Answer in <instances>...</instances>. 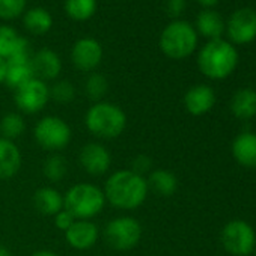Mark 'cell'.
<instances>
[{"label":"cell","instance_id":"6da1fadb","mask_svg":"<svg viewBox=\"0 0 256 256\" xmlns=\"http://www.w3.org/2000/svg\"><path fill=\"white\" fill-rule=\"evenodd\" d=\"M106 202L118 210H136L148 196L146 178L138 175L132 169L116 170L108 176L104 186Z\"/></svg>","mask_w":256,"mask_h":256},{"label":"cell","instance_id":"7a4b0ae2","mask_svg":"<svg viewBox=\"0 0 256 256\" xmlns=\"http://www.w3.org/2000/svg\"><path fill=\"white\" fill-rule=\"evenodd\" d=\"M238 65V52L234 44L222 38L208 41L198 54L199 71L211 80L229 77Z\"/></svg>","mask_w":256,"mask_h":256},{"label":"cell","instance_id":"3957f363","mask_svg":"<svg viewBox=\"0 0 256 256\" xmlns=\"http://www.w3.org/2000/svg\"><path fill=\"white\" fill-rule=\"evenodd\" d=\"M84 124L95 138L112 140L124 133L126 126V114L113 102L98 101L86 112Z\"/></svg>","mask_w":256,"mask_h":256},{"label":"cell","instance_id":"277c9868","mask_svg":"<svg viewBox=\"0 0 256 256\" xmlns=\"http://www.w3.org/2000/svg\"><path fill=\"white\" fill-rule=\"evenodd\" d=\"M199 35L188 22L172 20L160 34L158 47L162 53L174 60H182L192 56L198 47Z\"/></svg>","mask_w":256,"mask_h":256},{"label":"cell","instance_id":"5b68a950","mask_svg":"<svg viewBox=\"0 0 256 256\" xmlns=\"http://www.w3.org/2000/svg\"><path fill=\"white\" fill-rule=\"evenodd\" d=\"M104 205V192L89 182L74 184L64 194V208L70 211L76 220H89L98 216Z\"/></svg>","mask_w":256,"mask_h":256},{"label":"cell","instance_id":"8992f818","mask_svg":"<svg viewBox=\"0 0 256 256\" xmlns=\"http://www.w3.org/2000/svg\"><path fill=\"white\" fill-rule=\"evenodd\" d=\"M34 138L42 150L58 152L70 145L72 134L70 125L62 118L44 116L34 128Z\"/></svg>","mask_w":256,"mask_h":256},{"label":"cell","instance_id":"52a82bcc","mask_svg":"<svg viewBox=\"0 0 256 256\" xmlns=\"http://www.w3.org/2000/svg\"><path fill=\"white\" fill-rule=\"evenodd\" d=\"M104 240L114 250H130L142 238V224L134 217H116L104 228Z\"/></svg>","mask_w":256,"mask_h":256},{"label":"cell","instance_id":"ba28073f","mask_svg":"<svg viewBox=\"0 0 256 256\" xmlns=\"http://www.w3.org/2000/svg\"><path fill=\"white\" fill-rule=\"evenodd\" d=\"M222 244L234 256H247L253 252L256 235L253 228L244 220H232L222 230Z\"/></svg>","mask_w":256,"mask_h":256},{"label":"cell","instance_id":"9c48e42d","mask_svg":"<svg viewBox=\"0 0 256 256\" xmlns=\"http://www.w3.org/2000/svg\"><path fill=\"white\" fill-rule=\"evenodd\" d=\"M230 44L246 46L256 40V11L240 8L230 14L224 24Z\"/></svg>","mask_w":256,"mask_h":256},{"label":"cell","instance_id":"30bf717a","mask_svg":"<svg viewBox=\"0 0 256 256\" xmlns=\"http://www.w3.org/2000/svg\"><path fill=\"white\" fill-rule=\"evenodd\" d=\"M16 104L28 114H35L41 112L50 101V88L46 82L40 78H32L18 89H16Z\"/></svg>","mask_w":256,"mask_h":256},{"label":"cell","instance_id":"8fae6325","mask_svg":"<svg viewBox=\"0 0 256 256\" xmlns=\"http://www.w3.org/2000/svg\"><path fill=\"white\" fill-rule=\"evenodd\" d=\"M102 56L104 52L100 41L89 36L77 40L71 48V62L82 72H94L100 66Z\"/></svg>","mask_w":256,"mask_h":256},{"label":"cell","instance_id":"7c38bea8","mask_svg":"<svg viewBox=\"0 0 256 256\" xmlns=\"http://www.w3.org/2000/svg\"><path fill=\"white\" fill-rule=\"evenodd\" d=\"M78 162L86 174L92 176H101L110 169L112 156L106 146L96 142H90L80 150Z\"/></svg>","mask_w":256,"mask_h":256},{"label":"cell","instance_id":"4fadbf2b","mask_svg":"<svg viewBox=\"0 0 256 256\" xmlns=\"http://www.w3.org/2000/svg\"><path fill=\"white\" fill-rule=\"evenodd\" d=\"M98 226L90 220H76L70 229L65 230L66 242L76 250H88L98 241Z\"/></svg>","mask_w":256,"mask_h":256},{"label":"cell","instance_id":"5bb4252c","mask_svg":"<svg viewBox=\"0 0 256 256\" xmlns=\"http://www.w3.org/2000/svg\"><path fill=\"white\" fill-rule=\"evenodd\" d=\"M35 78L32 66V54H20L6 60L5 82L11 89H18L29 80Z\"/></svg>","mask_w":256,"mask_h":256},{"label":"cell","instance_id":"9a60e30c","mask_svg":"<svg viewBox=\"0 0 256 256\" xmlns=\"http://www.w3.org/2000/svg\"><path fill=\"white\" fill-rule=\"evenodd\" d=\"M216 104V92L206 84H196L184 95V107L193 116L208 113Z\"/></svg>","mask_w":256,"mask_h":256},{"label":"cell","instance_id":"2e32d148","mask_svg":"<svg viewBox=\"0 0 256 256\" xmlns=\"http://www.w3.org/2000/svg\"><path fill=\"white\" fill-rule=\"evenodd\" d=\"M32 66L35 77L46 80H56L62 72V60L59 54L52 48H41L32 56Z\"/></svg>","mask_w":256,"mask_h":256},{"label":"cell","instance_id":"e0dca14e","mask_svg":"<svg viewBox=\"0 0 256 256\" xmlns=\"http://www.w3.org/2000/svg\"><path fill=\"white\" fill-rule=\"evenodd\" d=\"M20 54H32L29 41L23 38L12 26L0 24V58L8 60Z\"/></svg>","mask_w":256,"mask_h":256},{"label":"cell","instance_id":"ac0fdd59","mask_svg":"<svg viewBox=\"0 0 256 256\" xmlns=\"http://www.w3.org/2000/svg\"><path fill=\"white\" fill-rule=\"evenodd\" d=\"M22 168V152L8 139L0 138V180H11Z\"/></svg>","mask_w":256,"mask_h":256},{"label":"cell","instance_id":"d6986e66","mask_svg":"<svg viewBox=\"0 0 256 256\" xmlns=\"http://www.w3.org/2000/svg\"><path fill=\"white\" fill-rule=\"evenodd\" d=\"M232 156L244 168H256V134L244 132L232 142Z\"/></svg>","mask_w":256,"mask_h":256},{"label":"cell","instance_id":"ffe728a7","mask_svg":"<svg viewBox=\"0 0 256 256\" xmlns=\"http://www.w3.org/2000/svg\"><path fill=\"white\" fill-rule=\"evenodd\" d=\"M196 32L198 35H202L205 38L211 40H218L222 38L224 32V22L222 16L212 10H204L198 14L196 17Z\"/></svg>","mask_w":256,"mask_h":256},{"label":"cell","instance_id":"44dd1931","mask_svg":"<svg viewBox=\"0 0 256 256\" xmlns=\"http://www.w3.org/2000/svg\"><path fill=\"white\" fill-rule=\"evenodd\" d=\"M34 205L44 216H56L64 210V196L53 187H42L35 192Z\"/></svg>","mask_w":256,"mask_h":256},{"label":"cell","instance_id":"7402d4cb","mask_svg":"<svg viewBox=\"0 0 256 256\" xmlns=\"http://www.w3.org/2000/svg\"><path fill=\"white\" fill-rule=\"evenodd\" d=\"M230 112L238 119H252L256 114V90L242 88L230 100Z\"/></svg>","mask_w":256,"mask_h":256},{"label":"cell","instance_id":"603a6c76","mask_svg":"<svg viewBox=\"0 0 256 256\" xmlns=\"http://www.w3.org/2000/svg\"><path fill=\"white\" fill-rule=\"evenodd\" d=\"M23 26L32 35H46L53 26V17L46 8H30L23 14Z\"/></svg>","mask_w":256,"mask_h":256},{"label":"cell","instance_id":"cb8c5ba5","mask_svg":"<svg viewBox=\"0 0 256 256\" xmlns=\"http://www.w3.org/2000/svg\"><path fill=\"white\" fill-rule=\"evenodd\" d=\"M146 182H148V190H152L156 194L163 196V198L172 196L178 188L176 176L172 172L166 170V169L151 170Z\"/></svg>","mask_w":256,"mask_h":256},{"label":"cell","instance_id":"d4e9b609","mask_svg":"<svg viewBox=\"0 0 256 256\" xmlns=\"http://www.w3.org/2000/svg\"><path fill=\"white\" fill-rule=\"evenodd\" d=\"M96 0H65V14L77 23L92 18L96 12Z\"/></svg>","mask_w":256,"mask_h":256},{"label":"cell","instance_id":"484cf974","mask_svg":"<svg viewBox=\"0 0 256 256\" xmlns=\"http://www.w3.org/2000/svg\"><path fill=\"white\" fill-rule=\"evenodd\" d=\"M26 130V122H24V118L18 113H6L2 120H0V133H2V138L4 139H8V140H16L18 139Z\"/></svg>","mask_w":256,"mask_h":256},{"label":"cell","instance_id":"4316f807","mask_svg":"<svg viewBox=\"0 0 256 256\" xmlns=\"http://www.w3.org/2000/svg\"><path fill=\"white\" fill-rule=\"evenodd\" d=\"M42 172L44 176L52 181V182H59L60 180L65 178L66 172H68V164L65 157L59 156V154H53L50 156L42 166Z\"/></svg>","mask_w":256,"mask_h":256},{"label":"cell","instance_id":"83f0119b","mask_svg":"<svg viewBox=\"0 0 256 256\" xmlns=\"http://www.w3.org/2000/svg\"><path fill=\"white\" fill-rule=\"evenodd\" d=\"M107 90H108V82L102 74L94 71L88 76L84 82V92L92 101L95 102L101 101L104 95L107 94Z\"/></svg>","mask_w":256,"mask_h":256},{"label":"cell","instance_id":"f1b7e54d","mask_svg":"<svg viewBox=\"0 0 256 256\" xmlns=\"http://www.w3.org/2000/svg\"><path fill=\"white\" fill-rule=\"evenodd\" d=\"M28 0H0V20H16L26 12Z\"/></svg>","mask_w":256,"mask_h":256},{"label":"cell","instance_id":"f546056e","mask_svg":"<svg viewBox=\"0 0 256 256\" xmlns=\"http://www.w3.org/2000/svg\"><path fill=\"white\" fill-rule=\"evenodd\" d=\"M50 98L59 104H68L76 98V88L68 80H58L50 88Z\"/></svg>","mask_w":256,"mask_h":256},{"label":"cell","instance_id":"4dcf8cb0","mask_svg":"<svg viewBox=\"0 0 256 256\" xmlns=\"http://www.w3.org/2000/svg\"><path fill=\"white\" fill-rule=\"evenodd\" d=\"M132 170L136 172L138 175H142V176L145 174H151V170H152V160L148 156L140 154V156H138V157L133 158V162H132Z\"/></svg>","mask_w":256,"mask_h":256},{"label":"cell","instance_id":"1f68e13d","mask_svg":"<svg viewBox=\"0 0 256 256\" xmlns=\"http://www.w3.org/2000/svg\"><path fill=\"white\" fill-rule=\"evenodd\" d=\"M186 5H187L186 0H164L166 14L174 20H180V17L186 11Z\"/></svg>","mask_w":256,"mask_h":256},{"label":"cell","instance_id":"d6a6232c","mask_svg":"<svg viewBox=\"0 0 256 256\" xmlns=\"http://www.w3.org/2000/svg\"><path fill=\"white\" fill-rule=\"evenodd\" d=\"M76 222V218H74V216L70 212V211H66L65 208L62 210V211H59L56 216H54V224H56V228L58 229H60V230H66V229H70V226L72 224Z\"/></svg>","mask_w":256,"mask_h":256},{"label":"cell","instance_id":"836d02e7","mask_svg":"<svg viewBox=\"0 0 256 256\" xmlns=\"http://www.w3.org/2000/svg\"><path fill=\"white\" fill-rule=\"evenodd\" d=\"M5 74H6V60L0 58V83L5 82Z\"/></svg>","mask_w":256,"mask_h":256},{"label":"cell","instance_id":"e575fe53","mask_svg":"<svg viewBox=\"0 0 256 256\" xmlns=\"http://www.w3.org/2000/svg\"><path fill=\"white\" fill-rule=\"evenodd\" d=\"M32 256H59V254L54 253V252H52V250H38Z\"/></svg>","mask_w":256,"mask_h":256},{"label":"cell","instance_id":"d590c367","mask_svg":"<svg viewBox=\"0 0 256 256\" xmlns=\"http://www.w3.org/2000/svg\"><path fill=\"white\" fill-rule=\"evenodd\" d=\"M198 2L202 5V6H206V8H210V6H214L218 0H198Z\"/></svg>","mask_w":256,"mask_h":256},{"label":"cell","instance_id":"8d00e7d4","mask_svg":"<svg viewBox=\"0 0 256 256\" xmlns=\"http://www.w3.org/2000/svg\"><path fill=\"white\" fill-rule=\"evenodd\" d=\"M0 256H12L10 248H6L5 246H0Z\"/></svg>","mask_w":256,"mask_h":256},{"label":"cell","instance_id":"74e56055","mask_svg":"<svg viewBox=\"0 0 256 256\" xmlns=\"http://www.w3.org/2000/svg\"><path fill=\"white\" fill-rule=\"evenodd\" d=\"M254 256H256V250H254Z\"/></svg>","mask_w":256,"mask_h":256}]
</instances>
